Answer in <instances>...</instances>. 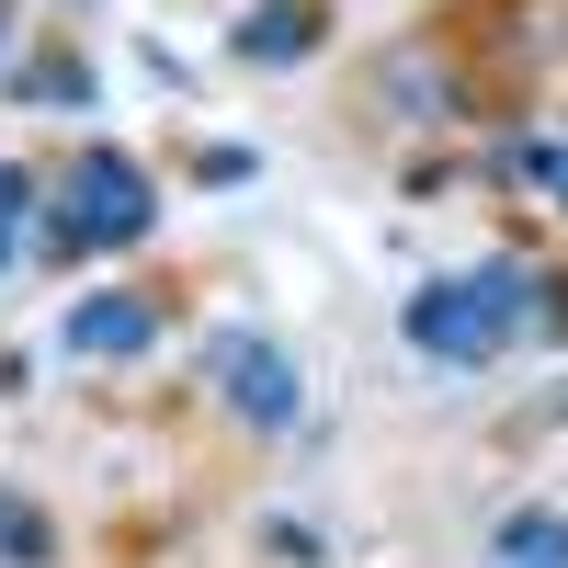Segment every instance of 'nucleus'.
Listing matches in <instances>:
<instances>
[{
  "mask_svg": "<svg viewBox=\"0 0 568 568\" xmlns=\"http://www.w3.org/2000/svg\"><path fill=\"white\" fill-rule=\"evenodd\" d=\"M535 318V273L524 262H478V273H444L409 296V353L420 364H500V342Z\"/></svg>",
  "mask_w": 568,
  "mask_h": 568,
  "instance_id": "nucleus-1",
  "label": "nucleus"
},
{
  "mask_svg": "<svg viewBox=\"0 0 568 568\" xmlns=\"http://www.w3.org/2000/svg\"><path fill=\"white\" fill-rule=\"evenodd\" d=\"M160 227V194L125 149H80L69 160V205H58V251H125Z\"/></svg>",
  "mask_w": 568,
  "mask_h": 568,
  "instance_id": "nucleus-2",
  "label": "nucleus"
},
{
  "mask_svg": "<svg viewBox=\"0 0 568 568\" xmlns=\"http://www.w3.org/2000/svg\"><path fill=\"white\" fill-rule=\"evenodd\" d=\"M205 375H216V398L240 409V420H262V433H284V420H296V353L262 342V329H227V342L205 353Z\"/></svg>",
  "mask_w": 568,
  "mask_h": 568,
  "instance_id": "nucleus-3",
  "label": "nucleus"
},
{
  "mask_svg": "<svg viewBox=\"0 0 568 568\" xmlns=\"http://www.w3.org/2000/svg\"><path fill=\"white\" fill-rule=\"evenodd\" d=\"M58 342H69L80 364H125V353H149V342H160V307H149V296H80Z\"/></svg>",
  "mask_w": 568,
  "mask_h": 568,
  "instance_id": "nucleus-4",
  "label": "nucleus"
},
{
  "mask_svg": "<svg viewBox=\"0 0 568 568\" xmlns=\"http://www.w3.org/2000/svg\"><path fill=\"white\" fill-rule=\"evenodd\" d=\"M307 45H318V0H262V12L240 23V58L251 69H296Z\"/></svg>",
  "mask_w": 568,
  "mask_h": 568,
  "instance_id": "nucleus-5",
  "label": "nucleus"
},
{
  "mask_svg": "<svg viewBox=\"0 0 568 568\" xmlns=\"http://www.w3.org/2000/svg\"><path fill=\"white\" fill-rule=\"evenodd\" d=\"M489 568H568V511H557V500L511 511V524L489 535Z\"/></svg>",
  "mask_w": 568,
  "mask_h": 568,
  "instance_id": "nucleus-6",
  "label": "nucleus"
},
{
  "mask_svg": "<svg viewBox=\"0 0 568 568\" xmlns=\"http://www.w3.org/2000/svg\"><path fill=\"white\" fill-rule=\"evenodd\" d=\"M0 557H12V568H45V557H58V535H45V511H34L23 489H0Z\"/></svg>",
  "mask_w": 568,
  "mask_h": 568,
  "instance_id": "nucleus-7",
  "label": "nucleus"
},
{
  "mask_svg": "<svg viewBox=\"0 0 568 568\" xmlns=\"http://www.w3.org/2000/svg\"><path fill=\"white\" fill-rule=\"evenodd\" d=\"M23 205H34V171L0 160V240H23Z\"/></svg>",
  "mask_w": 568,
  "mask_h": 568,
  "instance_id": "nucleus-8",
  "label": "nucleus"
},
{
  "mask_svg": "<svg viewBox=\"0 0 568 568\" xmlns=\"http://www.w3.org/2000/svg\"><path fill=\"white\" fill-rule=\"evenodd\" d=\"M546 194H557V205H568V149H557V160H546Z\"/></svg>",
  "mask_w": 568,
  "mask_h": 568,
  "instance_id": "nucleus-9",
  "label": "nucleus"
},
{
  "mask_svg": "<svg viewBox=\"0 0 568 568\" xmlns=\"http://www.w3.org/2000/svg\"><path fill=\"white\" fill-rule=\"evenodd\" d=\"M12 251H23V240H0V273H12Z\"/></svg>",
  "mask_w": 568,
  "mask_h": 568,
  "instance_id": "nucleus-10",
  "label": "nucleus"
},
{
  "mask_svg": "<svg viewBox=\"0 0 568 568\" xmlns=\"http://www.w3.org/2000/svg\"><path fill=\"white\" fill-rule=\"evenodd\" d=\"M557 329H568V284H557Z\"/></svg>",
  "mask_w": 568,
  "mask_h": 568,
  "instance_id": "nucleus-11",
  "label": "nucleus"
}]
</instances>
